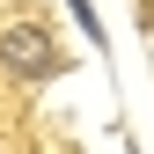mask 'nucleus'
I'll list each match as a JSON object with an SVG mask.
<instances>
[{"instance_id": "1", "label": "nucleus", "mask_w": 154, "mask_h": 154, "mask_svg": "<svg viewBox=\"0 0 154 154\" xmlns=\"http://www.w3.org/2000/svg\"><path fill=\"white\" fill-rule=\"evenodd\" d=\"M0 59H8V73H22V81H44V73H59V44H51L37 22H8L0 29Z\"/></svg>"}, {"instance_id": "2", "label": "nucleus", "mask_w": 154, "mask_h": 154, "mask_svg": "<svg viewBox=\"0 0 154 154\" xmlns=\"http://www.w3.org/2000/svg\"><path fill=\"white\" fill-rule=\"evenodd\" d=\"M66 8H73V22H81L88 44H103V22H95V8H88V0H66Z\"/></svg>"}]
</instances>
